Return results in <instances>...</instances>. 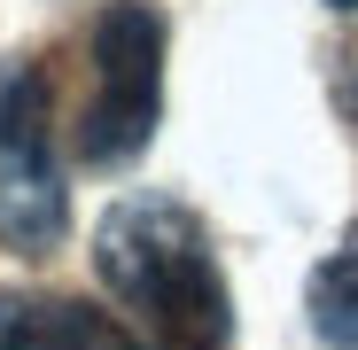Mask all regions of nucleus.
<instances>
[{
    "label": "nucleus",
    "mask_w": 358,
    "mask_h": 350,
    "mask_svg": "<svg viewBox=\"0 0 358 350\" xmlns=\"http://www.w3.org/2000/svg\"><path fill=\"white\" fill-rule=\"evenodd\" d=\"M327 8H343V16H350V8H358V0H327Z\"/></svg>",
    "instance_id": "423d86ee"
},
{
    "label": "nucleus",
    "mask_w": 358,
    "mask_h": 350,
    "mask_svg": "<svg viewBox=\"0 0 358 350\" xmlns=\"http://www.w3.org/2000/svg\"><path fill=\"white\" fill-rule=\"evenodd\" d=\"M63 226H71V195H63V163L47 148V71L8 63L0 71V242L47 257Z\"/></svg>",
    "instance_id": "7ed1b4c3"
},
{
    "label": "nucleus",
    "mask_w": 358,
    "mask_h": 350,
    "mask_svg": "<svg viewBox=\"0 0 358 350\" xmlns=\"http://www.w3.org/2000/svg\"><path fill=\"white\" fill-rule=\"evenodd\" d=\"M0 350H148V342L86 296L0 288Z\"/></svg>",
    "instance_id": "20e7f679"
},
{
    "label": "nucleus",
    "mask_w": 358,
    "mask_h": 350,
    "mask_svg": "<svg viewBox=\"0 0 358 350\" xmlns=\"http://www.w3.org/2000/svg\"><path fill=\"white\" fill-rule=\"evenodd\" d=\"M94 272L156 350H226L234 296L210 249V226L179 195H125L94 226Z\"/></svg>",
    "instance_id": "f257e3e1"
},
{
    "label": "nucleus",
    "mask_w": 358,
    "mask_h": 350,
    "mask_svg": "<svg viewBox=\"0 0 358 350\" xmlns=\"http://www.w3.org/2000/svg\"><path fill=\"white\" fill-rule=\"evenodd\" d=\"M164 8L156 0H109L94 16V94L78 109V156L94 171L133 163L164 117Z\"/></svg>",
    "instance_id": "f03ea898"
},
{
    "label": "nucleus",
    "mask_w": 358,
    "mask_h": 350,
    "mask_svg": "<svg viewBox=\"0 0 358 350\" xmlns=\"http://www.w3.org/2000/svg\"><path fill=\"white\" fill-rule=\"evenodd\" d=\"M304 312H312V335L327 350H358V249H335L327 265H312Z\"/></svg>",
    "instance_id": "39448f33"
}]
</instances>
